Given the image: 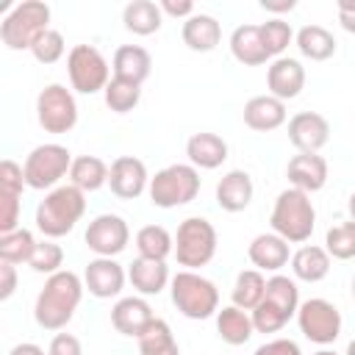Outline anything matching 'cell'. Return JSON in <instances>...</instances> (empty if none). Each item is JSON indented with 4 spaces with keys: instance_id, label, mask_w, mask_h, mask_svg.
<instances>
[{
    "instance_id": "obj_29",
    "label": "cell",
    "mask_w": 355,
    "mask_h": 355,
    "mask_svg": "<svg viewBox=\"0 0 355 355\" xmlns=\"http://www.w3.org/2000/svg\"><path fill=\"white\" fill-rule=\"evenodd\" d=\"M216 333L225 344L230 347H241L252 338L255 327H252V316L236 305H227L222 311H216Z\"/></svg>"
},
{
    "instance_id": "obj_4",
    "label": "cell",
    "mask_w": 355,
    "mask_h": 355,
    "mask_svg": "<svg viewBox=\"0 0 355 355\" xmlns=\"http://www.w3.org/2000/svg\"><path fill=\"white\" fill-rule=\"evenodd\" d=\"M300 311V288L286 275H272L266 280V294L252 311V327L255 333H277L286 327L291 316Z\"/></svg>"
},
{
    "instance_id": "obj_31",
    "label": "cell",
    "mask_w": 355,
    "mask_h": 355,
    "mask_svg": "<svg viewBox=\"0 0 355 355\" xmlns=\"http://www.w3.org/2000/svg\"><path fill=\"white\" fill-rule=\"evenodd\" d=\"M161 19H164L161 6L153 3V0H133V3H128L125 11H122L125 28H128L130 33H136V36H150V33H155V31L161 28Z\"/></svg>"
},
{
    "instance_id": "obj_40",
    "label": "cell",
    "mask_w": 355,
    "mask_h": 355,
    "mask_svg": "<svg viewBox=\"0 0 355 355\" xmlns=\"http://www.w3.org/2000/svg\"><path fill=\"white\" fill-rule=\"evenodd\" d=\"M261 39H263L266 53L280 58V53L291 44L294 31H291V25H288V22H283V19H269V22H263V25H261Z\"/></svg>"
},
{
    "instance_id": "obj_16",
    "label": "cell",
    "mask_w": 355,
    "mask_h": 355,
    "mask_svg": "<svg viewBox=\"0 0 355 355\" xmlns=\"http://www.w3.org/2000/svg\"><path fill=\"white\" fill-rule=\"evenodd\" d=\"M125 269L114 258H94L86 263L83 272V286L89 288L92 297L97 300H111L125 288Z\"/></svg>"
},
{
    "instance_id": "obj_37",
    "label": "cell",
    "mask_w": 355,
    "mask_h": 355,
    "mask_svg": "<svg viewBox=\"0 0 355 355\" xmlns=\"http://www.w3.org/2000/svg\"><path fill=\"white\" fill-rule=\"evenodd\" d=\"M103 97H105V105L114 114H128V111H133L139 105L141 86L139 83H130V80H122V78H111L108 86H105V92H103Z\"/></svg>"
},
{
    "instance_id": "obj_42",
    "label": "cell",
    "mask_w": 355,
    "mask_h": 355,
    "mask_svg": "<svg viewBox=\"0 0 355 355\" xmlns=\"http://www.w3.org/2000/svg\"><path fill=\"white\" fill-rule=\"evenodd\" d=\"M19 197L14 191H0V236L19 227Z\"/></svg>"
},
{
    "instance_id": "obj_45",
    "label": "cell",
    "mask_w": 355,
    "mask_h": 355,
    "mask_svg": "<svg viewBox=\"0 0 355 355\" xmlns=\"http://www.w3.org/2000/svg\"><path fill=\"white\" fill-rule=\"evenodd\" d=\"M17 291V266L0 261V300L6 302Z\"/></svg>"
},
{
    "instance_id": "obj_52",
    "label": "cell",
    "mask_w": 355,
    "mask_h": 355,
    "mask_svg": "<svg viewBox=\"0 0 355 355\" xmlns=\"http://www.w3.org/2000/svg\"><path fill=\"white\" fill-rule=\"evenodd\" d=\"M313 355H338L336 349H319V352H313Z\"/></svg>"
},
{
    "instance_id": "obj_10",
    "label": "cell",
    "mask_w": 355,
    "mask_h": 355,
    "mask_svg": "<svg viewBox=\"0 0 355 355\" xmlns=\"http://www.w3.org/2000/svg\"><path fill=\"white\" fill-rule=\"evenodd\" d=\"M67 72L69 83L80 94H97L108 86V61L105 55L92 44H75L67 55Z\"/></svg>"
},
{
    "instance_id": "obj_18",
    "label": "cell",
    "mask_w": 355,
    "mask_h": 355,
    "mask_svg": "<svg viewBox=\"0 0 355 355\" xmlns=\"http://www.w3.org/2000/svg\"><path fill=\"white\" fill-rule=\"evenodd\" d=\"M286 175H288L291 189L313 194V191L324 189V183H327V161L319 153H300L288 161Z\"/></svg>"
},
{
    "instance_id": "obj_49",
    "label": "cell",
    "mask_w": 355,
    "mask_h": 355,
    "mask_svg": "<svg viewBox=\"0 0 355 355\" xmlns=\"http://www.w3.org/2000/svg\"><path fill=\"white\" fill-rule=\"evenodd\" d=\"M8 355H44V349H42V347H36V344H31V341H25V344L11 347V352H8Z\"/></svg>"
},
{
    "instance_id": "obj_19",
    "label": "cell",
    "mask_w": 355,
    "mask_h": 355,
    "mask_svg": "<svg viewBox=\"0 0 355 355\" xmlns=\"http://www.w3.org/2000/svg\"><path fill=\"white\" fill-rule=\"evenodd\" d=\"M153 308L144 297H122L114 308H111V324L116 333L122 336H130V338H139L150 322H153Z\"/></svg>"
},
{
    "instance_id": "obj_48",
    "label": "cell",
    "mask_w": 355,
    "mask_h": 355,
    "mask_svg": "<svg viewBox=\"0 0 355 355\" xmlns=\"http://www.w3.org/2000/svg\"><path fill=\"white\" fill-rule=\"evenodd\" d=\"M297 3L294 0H280V3H275V0H261V8L263 11H272V14H283V11H291Z\"/></svg>"
},
{
    "instance_id": "obj_22",
    "label": "cell",
    "mask_w": 355,
    "mask_h": 355,
    "mask_svg": "<svg viewBox=\"0 0 355 355\" xmlns=\"http://www.w3.org/2000/svg\"><path fill=\"white\" fill-rule=\"evenodd\" d=\"M252 202V178L244 169H230L216 183V205L227 214H239Z\"/></svg>"
},
{
    "instance_id": "obj_9",
    "label": "cell",
    "mask_w": 355,
    "mask_h": 355,
    "mask_svg": "<svg viewBox=\"0 0 355 355\" xmlns=\"http://www.w3.org/2000/svg\"><path fill=\"white\" fill-rule=\"evenodd\" d=\"M72 153L64 147V144H39L28 153L25 164H22V172H25V186L28 189H36V191H44V189H55V183L69 175L72 169Z\"/></svg>"
},
{
    "instance_id": "obj_41",
    "label": "cell",
    "mask_w": 355,
    "mask_h": 355,
    "mask_svg": "<svg viewBox=\"0 0 355 355\" xmlns=\"http://www.w3.org/2000/svg\"><path fill=\"white\" fill-rule=\"evenodd\" d=\"M64 50H67V44H64V36L58 33V31H47V33H42L39 39H36V44L31 47V53H33V58L39 61V64H55L61 55H64Z\"/></svg>"
},
{
    "instance_id": "obj_51",
    "label": "cell",
    "mask_w": 355,
    "mask_h": 355,
    "mask_svg": "<svg viewBox=\"0 0 355 355\" xmlns=\"http://www.w3.org/2000/svg\"><path fill=\"white\" fill-rule=\"evenodd\" d=\"M344 355H355V338L347 344V352H344Z\"/></svg>"
},
{
    "instance_id": "obj_7",
    "label": "cell",
    "mask_w": 355,
    "mask_h": 355,
    "mask_svg": "<svg viewBox=\"0 0 355 355\" xmlns=\"http://www.w3.org/2000/svg\"><path fill=\"white\" fill-rule=\"evenodd\" d=\"M150 200L158 208L189 205L200 194V172L191 164H169L150 178Z\"/></svg>"
},
{
    "instance_id": "obj_21",
    "label": "cell",
    "mask_w": 355,
    "mask_h": 355,
    "mask_svg": "<svg viewBox=\"0 0 355 355\" xmlns=\"http://www.w3.org/2000/svg\"><path fill=\"white\" fill-rule=\"evenodd\" d=\"M186 155H189V164L197 169H216L227 161V141L208 130L191 133L186 141Z\"/></svg>"
},
{
    "instance_id": "obj_28",
    "label": "cell",
    "mask_w": 355,
    "mask_h": 355,
    "mask_svg": "<svg viewBox=\"0 0 355 355\" xmlns=\"http://www.w3.org/2000/svg\"><path fill=\"white\" fill-rule=\"evenodd\" d=\"M291 272L297 280H305V283H319L327 277L330 272V255L324 247H316V244H305L300 247L294 255H291Z\"/></svg>"
},
{
    "instance_id": "obj_6",
    "label": "cell",
    "mask_w": 355,
    "mask_h": 355,
    "mask_svg": "<svg viewBox=\"0 0 355 355\" xmlns=\"http://www.w3.org/2000/svg\"><path fill=\"white\" fill-rule=\"evenodd\" d=\"M50 6L42 0L17 3L0 22V39L8 50H31L42 33H47Z\"/></svg>"
},
{
    "instance_id": "obj_12",
    "label": "cell",
    "mask_w": 355,
    "mask_h": 355,
    "mask_svg": "<svg viewBox=\"0 0 355 355\" xmlns=\"http://www.w3.org/2000/svg\"><path fill=\"white\" fill-rule=\"evenodd\" d=\"M297 324L308 341L322 344V347L333 344L341 336V313L333 302H327L322 297H311V300L300 302Z\"/></svg>"
},
{
    "instance_id": "obj_23",
    "label": "cell",
    "mask_w": 355,
    "mask_h": 355,
    "mask_svg": "<svg viewBox=\"0 0 355 355\" xmlns=\"http://www.w3.org/2000/svg\"><path fill=\"white\" fill-rule=\"evenodd\" d=\"M247 255L258 272H277L288 263V241L277 233H261L250 241Z\"/></svg>"
},
{
    "instance_id": "obj_1",
    "label": "cell",
    "mask_w": 355,
    "mask_h": 355,
    "mask_svg": "<svg viewBox=\"0 0 355 355\" xmlns=\"http://www.w3.org/2000/svg\"><path fill=\"white\" fill-rule=\"evenodd\" d=\"M83 280L69 272V269H61L55 275H50L44 280V288L39 291L36 297V305H33V319L42 330H61L72 322L78 305H80V297H83Z\"/></svg>"
},
{
    "instance_id": "obj_25",
    "label": "cell",
    "mask_w": 355,
    "mask_h": 355,
    "mask_svg": "<svg viewBox=\"0 0 355 355\" xmlns=\"http://www.w3.org/2000/svg\"><path fill=\"white\" fill-rule=\"evenodd\" d=\"M183 44L194 53H211L222 42V25L211 14H194L183 22Z\"/></svg>"
},
{
    "instance_id": "obj_26",
    "label": "cell",
    "mask_w": 355,
    "mask_h": 355,
    "mask_svg": "<svg viewBox=\"0 0 355 355\" xmlns=\"http://www.w3.org/2000/svg\"><path fill=\"white\" fill-rule=\"evenodd\" d=\"M230 53L244 67H261V64H266L272 58L266 53V47H263L261 25H239L230 33Z\"/></svg>"
},
{
    "instance_id": "obj_13",
    "label": "cell",
    "mask_w": 355,
    "mask_h": 355,
    "mask_svg": "<svg viewBox=\"0 0 355 355\" xmlns=\"http://www.w3.org/2000/svg\"><path fill=\"white\" fill-rule=\"evenodd\" d=\"M86 247L97 255V258H114L119 255L128 241H130V227L122 216L116 214H100L89 222L86 227Z\"/></svg>"
},
{
    "instance_id": "obj_34",
    "label": "cell",
    "mask_w": 355,
    "mask_h": 355,
    "mask_svg": "<svg viewBox=\"0 0 355 355\" xmlns=\"http://www.w3.org/2000/svg\"><path fill=\"white\" fill-rule=\"evenodd\" d=\"M266 294V277L258 269H244L233 283V305L241 311H255Z\"/></svg>"
},
{
    "instance_id": "obj_50",
    "label": "cell",
    "mask_w": 355,
    "mask_h": 355,
    "mask_svg": "<svg viewBox=\"0 0 355 355\" xmlns=\"http://www.w3.org/2000/svg\"><path fill=\"white\" fill-rule=\"evenodd\" d=\"M347 208H349V216H352V222H355V191L349 194V202H347Z\"/></svg>"
},
{
    "instance_id": "obj_46",
    "label": "cell",
    "mask_w": 355,
    "mask_h": 355,
    "mask_svg": "<svg viewBox=\"0 0 355 355\" xmlns=\"http://www.w3.org/2000/svg\"><path fill=\"white\" fill-rule=\"evenodd\" d=\"M161 14H169V17H194V3L191 0H161Z\"/></svg>"
},
{
    "instance_id": "obj_2",
    "label": "cell",
    "mask_w": 355,
    "mask_h": 355,
    "mask_svg": "<svg viewBox=\"0 0 355 355\" xmlns=\"http://www.w3.org/2000/svg\"><path fill=\"white\" fill-rule=\"evenodd\" d=\"M83 211H86V194L78 186L72 183L55 186L53 191L44 194V200L36 208V227L47 239H61L75 230Z\"/></svg>"
},
{
    "instance_id": "obj_44",
    "label": "cell",
    "mask_w": 355,
    "mask_h": 355,
    "mask_svg": "<svg viewBox=\"0 0 355 355\" xmlns=\"http://www.w3.org/2000/svg\"><path fill=\"white\" fill-rule=\"evenodd\" d=\"M252 355H302L300 344L291 341V338H272L266 344H261Z\"/></svg>"
},
{
    "instance_id": "obj_20",
    "label": "cell",
    "mask_w": 355,
    "mask_h": 355,
    "mask_svg": "<svg viewBox=\"0 0 355 355\" xmlns=\"http://www.w3.org/2000/svg\"><path fill=\"white\" fill-rule=\"evenodd\" d=\"M286 122V103L272 97V94H258V97H250L244 103V125L258 130V133H266V130H277L280 125Z\"/></svg>"
},
{
    "instance_id": "obj_33",
    "label": "cell",
    "mask_w": 355,
    "mask_h": 355,
    "mask_svg": "<svg viewBox=\"0 0 355 355\" xmlns=\"http://www.w3.org/2000/svg\"><path fill=\"white\" fill-rule=\"evenodd\" d=\"M136 250L139 258H153V261H166L175 252V239L169 236L166 227L161 225H144L136 233Z\"/></svg>"
},
{
    "instance_id": "obj_15",
    "label": "cell",
    "mask_w": 355,
    "mask_h": 355,
    "mask_svg": "<svg viewBox=\"0 0 355 355\" xmlns=\"http://www.w3.org/2000/svg\"><path fill=\"white\" fill-rule=\"evenodd\" d=\"M330 139V122L316 111H300L288 119V141L300 153H319Z\"/></svg>"
},
{
    "instance_id": "obj_27",
    "label": "cell",
    "mask_w": 355,
    "mask_h": 355,
    "mask_svg": "<svg viewBox=\"0 0 355 355\" xmlns=\"http://www.w3.org/2000/svg\"><path fill=\"white\" fill-rule=\"evenodd\" d=\"M111 67H114V78H122V80L141 86L150 78L153 58L141 44H122V47H116Z\"/></svg>"
},
{
    "instance_id": "obj_30",
    "label": "cell",
    "mask_w": 355,
    "mask_h": 355,
    "mask_svg": "<svg viewBox=\"0 0 355 355\" xmlns=\"http://www.w3.org/2000/svg\"><path fill=\"white\" fill-rule=\"evenodd\" d=\"M108 172H111V166L103 158H97V155H78L72 161V169H69V183L78 186L83 194L86 191H97V189H103L108 183Z\"/></svg>"
},
{
    "instance_id": "obj_38",
    "label": "cell",
    "mask_w": 355,
    "mask_h": 355,
    "mask_svg": "<svg viewBox=\"0 0 355 355\" xmlns=\"http://www.w3.org/2000/svg\"><path fill=\"white\" fill-rule=\"evenodd\" d=\"M324 250L330 258L336 261H349L355 258V222H341V225H333L324 236Z\"/></svg>"
},
{
    "instance_id": "obj_24",
    "label": "cell",
    "mask_w": 355,
    "mask_h": 355,
    "mask_svg": "<svg viewBox=\"0 0 355 355\" xmlns=\"http://www.w3.org/2000/svg\"><path fill=\"white\" fill-rule=\"evenodd\" d=\"M128 280H130V286H133L141 297H153V294H161L172 277H169L166 261L136 258V261L130 263V269H128Z\"/></svg>"
},
{
    "instance_id": "obj_5",
    "label": "cell",
    "mask_w": 355,
    "mask_h": 355,
    "mask_svg": "<svg viewBox=\"0 0 355 355\" xmlns=\"http://www.w3.org/2000/svg\"><path fill=\"white\" fill-rule=\"evenodd\" d=\"M169 297L186 319H211L219 311V288L191 269H183L169 280Z\"/></svg>"
},
{
    "instance_id": "obj_43",
    "label": "cell",
    "mask_w": 355,
    "mask_h": 355,
    "mask_svg": "<svg viewBox=\"0 0 355 355\" xmlns=\"http://www.w3.org/2000/svg\"><path fill=\"white\" fill-rule=\"evenodd\" d=\"M47 355H83V347H80L78 336L58 333V336H53V341L47 347Z\"/></svg>"
},
{
    "instance_id": "obj_14",
    "label": "cell",
    "mask_w": 355,
    "mask_h": 355,
    "mask_svg": "<svg viewBox=\"0 0 355 355\" xmlns=\"http://www.w3.org/2000/svg\"><path fill=\"white\" fill-rule=\"evenodd\" d=\"M108 186H111V194H116L119 200H136L144 189H150V175L144 161H139L136 155H119L111 164Z\"/></svg>"
},
{
    "instance_id": "obj_36",
    "label": "cell",
    "mask_w": 355,
    "mask_h": 355,
    "mask_svg": "<svg viewBox=\"0 0 355 355\" xmlns=\"http://www.w3.org/2000/svg\"><path fill=\"white\" fill-rule=\"evenodd\" d=\"M36 239H33V233L31 230H25V227H17V230H11V233H3L0 236V261H6V263H28L31 261V255H33V250H36Z\"/></svg>"
},
{
    "instance_id": "obj_3",
    "label": "cell",
    "mask_w": 355,
    "mask_h": 355,
    "mask_svg": "<svg viewBox=\"0 0 355 355\" xmlns=\"http://www.w3.org/2000/svg\"><path fill=\"white\" fill-rule=\"evenodd\" d=\"M269 225H272V233H277L288 244L308 241L313 233V225H316V211H313L311 194H305L300 189L280 191L275 205H272Z\"/></svg>"
},
{
    "instance_id": "obj_53",
    "label": "cell",
    "mask_w": 355,
    "mask_h": 355,
    "mask_svg": "<svg viewBox=\"0 0 355 355\" xmlns=\"http://www.w3.org/2000/svg\"><path fill=\"white\" fill-rule=\"evenodd\" d=\"M352 300H355V277H352Z\"/></svg>"
},
{
    "instance_id": "obj_39",
    "label": "cell",
    "mask_w": 355,
    "mask_h": 355,
    "mask_svg": "<svg viewBox=\"0 0 355 355\" xmlns=\"http://www.w3.org/2000/svg\"><path fill=\"white\" fill-rule=\"evenodd\" d=\"M61 263H64V250L55 241H50V239L39 241L36 250H33V255H31V261H28V266L33 272L47 275V277L55 275V272H61Z\"/></svg>"
},
{
    "instance_id": "obj_11",
    "label": "cell",
    "mask_w": 355,
    "mask_h": 355,
    "mask_svg": "<svg viewBox=\"0 0 355 355\" xmlns=\"http://www.w3.org/2000/svg\"><path fill=\"white\" fill-rule=\"evenodd\" d=\"M36 119L47 133H69L78 122V103L61 83H50L36 97Z\"/></svg>"
},
{
    "instance_id": "obj_35",
    "label": "cell",
    "mask_w": 355,
    "mask_h": 355,
    "mask_svg": "<svg viewBox=\"0 0 355 355\" xmlns=\"http://www.w3.org/2000/svg\"><path fill=\"white\" fill-rule=\"evenodd\" d=\"M139 355H180V347L172 336V327L164 319H153L150 327L139 336Z\"/></svg>"
},
{
    "instance_id": "obj_8",
    "label": "cell",
    "mask_w": 355,
    "mask_h": 355,
    "mask_svg": "<svg viewBox=\"0 0 355 355\" xmlns=\"http://www.w3.org/2000/svg\"><path fill=\"white\" fill-rule=\"evenodd\" d=\"M216 255V227L202 216H189L175 233V258L186 269H200Z\"/></svg>"
},
{
    "instance_id": "obj_17",
    "label": "cell",
    "mask_w": 355,
    "mask_h": 355,
    "mask_svg": "<svg viewBox=\"0 0 355 355\" xmlns=\"http://www.w3.org/2000/svg\"><path fill=\"white\" fill-rule=\"evenodd\" d=\"M266 86H269V94L277 97V100H294L300 97V92L305 89V67L297 61V58H275L266 69Z\"/></svg>"
},
{
    "instance_id": "obj_32",
    "label": "cell",
    "mask_w": 355,
    "mask_h": 355,
    "mask_svg": "<svg viewBox=\"0 0 355 355\" xmlns=\"http://www.w3.org/2000/svg\"><path fill=\"white\" fill-rule=\"evenodd\" d=\"M294 39H297L300 53H302L305 58H311V61H327V58L336 53V39H333V33H330L327 28H322V25H305V28L297 31Z\"/></svg>"
},
{
    "instance_id": "obj_47",
    "label": "cell",
    "mask_w": 355,
    "mask_h": 355,
    "mask_svg": "<svg viewBox=\"0 0 355 355\" xmlns=\"http://www.w3.org/2000/svg\"><path fill=\"white\" fill-rule=\"evenodd\" d=\"M338 22L347 33H355V0H338Z\"/></svg>"
}]
</instances>
